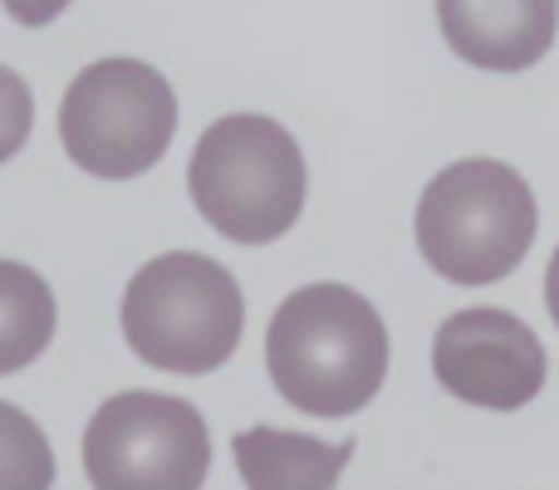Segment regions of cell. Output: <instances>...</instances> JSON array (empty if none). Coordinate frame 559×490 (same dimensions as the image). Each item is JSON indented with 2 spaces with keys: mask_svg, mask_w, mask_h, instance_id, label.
<instances>
[{
  "mask_svg": "<svg viewBox=\"0 0 559 490\" xmlns=\"http://www.w3.org/2000/svg\"><path fill=\"white\" fill-rule=\"evenodd\" d=\"M55 289L20 260H0V378L29 368L55 338Z\"/></svg>",
  "mask_w": 559,
  "mask_h": 490,
  "instance_id": "obj_10",
  "label": "cell"
},
{
  "mask_svg": "<svg viewBox=\"0 0 559 490\" xmlns=\"http://www.w3.org/2000/svg\"><path fill=\"white\" fill-rule=\"evenodd\" d=\"M236 471L251 490H309L334 486L338 471L354 456V442H319L305 432H280V427H246L231 442Z\"/></svg>",
  "mask_w": 559,
  "mask_h": 490,
  "instance_id": "obj_9",
  "label": "cell"
},
{
  "mask_svg": "<svg viewBox=\"0 0 559 490\" xmlns=\"http://www.w3.org/2000/svg\"><path fill=\"white\" fill-rule=\"evenodd\" d=\"M187 192L202 222L236 246H271L295 231L309 196L295 133L265 113H226L197 138Z\"/></svg>",
  "mask_w": 559,
  "mask_h": 490,
  "instance_id": "obj_2",
  "label": "cell"
},
{
  "mask_svg": "<svg viewBox=\"0 0 559 490\" xmlns=\"http://www.w3.org/2000/svg\"><path fill=\"white\" fill-rule=\"evenodd\" d=\"M177 133V94L143 59H98L79 69L59 104V143L69 163L104 182L153 172Z\"/></svg>",
  "mask_w": 559,
  "mask_h": 490,
  "instance_id": "obj_5",
  "label": "cell"
},
{
  "mask_svg": "<svg viewBox=\"0 0 559 490\" xmlns=\"http://www.w3.org/2000/svg\"><path fill=\"white\" fill-rule=\"evenodd\" d=\"M432 373L456 403L515 413L540 397L550 358L535 328L511 309H462L437 328Z\"/></svg>",
  "mask_w": 559,
  "mask_h": 490,
  "instance_id": "obj_7",
  "label": "cell"
},
{
  "mask_svg": "<svg viewBox=\"0 0 559 490\" xmlns=\"http://www.w3.org/2000/svg\"><path fill=\"white\" fill-rule=\"evenodd\" d=\"M246 295L226 265L197 250L147 260L123 289V338L147 368L216 373L241 348Z\"/></svg>",
  "mask_w": 559,
  "mask_h": 490,
  "instance_id": "obj_4",
  "label": "cell"
},
{
  "mask_svg": "<svg viewBox=\"0 0 559 490\" xmlns=\"http://www.w3.org/2000/svg\"><path fill=\"white\" fill-rule=\"evenodd\" d=\"M55 486L49 437L15 403H0V490H45Z\"/></svg>",
  "mask_w": 559,
  "mask_h": 490,
  "instance_id": "obj_11",
  "label": "cell"
},
{
  "mask_svg": "<svg viewBox=\"0 0 559 490\" xmlns=\"http://www.w3.org/2000/svg\"><path fill=\"white\" fill-rule=\"evenodd\" d=\"M437 25L456 59L491 74H521L550 55L559 0H437Z\"/></svg>",
  "mask_w": 559,
  "mask_h": 490,
  "instance_id": "obj_8",
  "label": "cell"
},
{
  "mask_svg": "<svg viewBox=\"0 0 559 490\" xmlns=\"http://www.w3.org/2000/svg\"><path fill=\"white\" fill-rule=\"evenodd\" d=\"M84 471L104 490H197L212 471V432L187 397L118 393L84 427Z\"/></svg>",
  "mask_w": 559,
  "mask_h": 490,
  "instance_id": "obj_6",
  "label": "cell"
},
{
  "mask_svg": "<svg viewBox=\"0 0 559 490\" xmlns=\"http://www.w3.org/2000/svg\"><path fill=\"white\" fill-rule=\"evenodd\" d=\"M29 128H35L29 84L15 74V69L0 64V163H10V157L29 143Z\"/></svg>",
  "mask_w": 559,
  "mask_h": 490,
  "instance_id": "obj_12",
  "label": "cell"
},
{
  "mask_svg": "<svg viewBox=\"0 0 559 490\" xmlns=\"http://www.w3.org/2000/svg\"><path fill=\"white\" fill-rule=\"evenodd\" d=\"M0 5H5V15L15 20V25L39 29V25H49V20L64 15L69 0H0Z\"/></svg>",
  "mask_w": 559,
  "mask_h": 490,
  "instance_id": "obj_13",
  "label": "cell"
},
{
  "mask_svg": "<svg viewBox=\"0 0 559 490\" xmlns=\"http://www.w3.org/2000/svg\"><path fill=\"white\" fill-rule=\"evenodd\" d=\"M540 212L515 167L496 157L452 163L423 187L417 250L452 285H496L531 255Z\"/></svg>",
  "mask_w": 559,
  "mask_h": 490,
  "instance_id": "obj_3",
  "label": "cell"
},
{
  "mask_svg": "<svg viewBox=\"0 0 559 490\" xmlns=\"http://www.w3.org/2000/svg\"><path fill=\"white\" fill-rule=\"evenodd\" d=\"M545 309H550V319L559 328V250L550 255V270H545Z\"/></svg>",
  "mask_w": 559,
  "mask_h": 490,
  "instance_id": "obj_14",
  "label": "cell"
},
{
  "mask_svg": "<svg viewBox=\"0 0 559 490\" xmlns=\"http://www.w3.org/2000/svg\"><path fill=\"white\" fill-rule=\"evenodd\" d=\"M275 393L309 417H354L388 378V328L358 289L319 279L285 299L265 328Z\"/></svg>",
  "mask_w": 559,
  "mask_h": 490,
  "instance_id": "obj_1",
  "label": "cell"
}]
</instances>
